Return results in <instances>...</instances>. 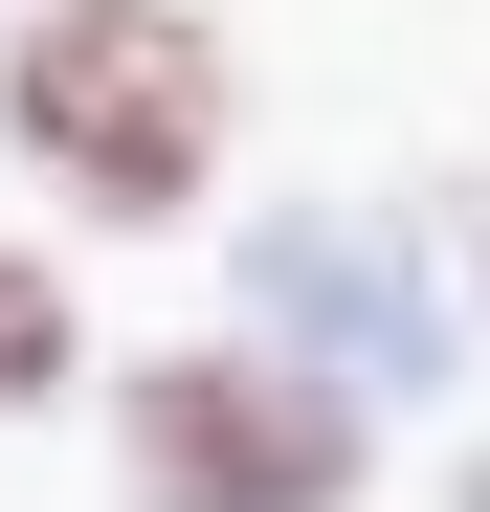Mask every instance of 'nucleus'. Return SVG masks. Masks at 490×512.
<instances>
[{"mask_svg":"<svg viewBox=\"0 0 490 512\" xmlns=\"http://www.w3.org/2000/svg\"><path fill=\"white\" fill-rule=\"evenodd\" d=\"M0 112H23V156L90 223H179L201 156H223V45L179 23V0H67V23H23Z\"/></svg>","mask_w":490,"mask_h":512,"instance_id":"obj_1","label":"nucleus"},{"mask_svg":"<svg viewBox=\"0 0 490 512\" xmlns=\"http://www.w3.org/2000/svg\"><path fill=\"white\" fill-rule=\"evenodd\" d=\"M112 423H134V512H335L357 490V401H312L268 357H156Z\"/></svg>","mask_w":490,"mask_h":512,"instance_id":"obj_2","label":"nucleus"},{"mask_svg":"<svg viewBox=\"0 0 490 512\" xmlns=\"http://www.w3.org/2000/svg\"><path fill=\"white\" fill-rule=\"evenodd\" d=\"M45 379H67V290H45V268H0V401H45Z\"/></svg>","mask_w":490,"mask_h":512,"instance_id":"obj_3","label":"nucleus"}]
</instances>
